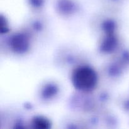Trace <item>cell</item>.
<instances>
[{"label":"cell","instance_id":"6da1fadb","mask_svg":"<svg viewBox=\"0 0 129 129\" xmlns=\"http://www.w3.org/2000/svg\"><path fill=\"white\" fill-rule=\"evenodd\" d=\"M73 79L77 88L83 90H89L95 85L96 77L94 72L90 68L82 67L76 71Z\"/></svg>","mask_w":129,"mask_h":129}]
</instances>
